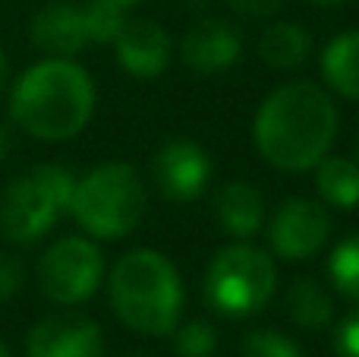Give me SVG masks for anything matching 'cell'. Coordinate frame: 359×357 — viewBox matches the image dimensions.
<instances>
[{
    "mask_svg": "<svg viewBox=\"0 0 359 357\" xmlns=\"http://www.w3.org/2000/svg\"><path fill=\"white\" fill-rule=\"evenodd\" d=\"M255 149L280 171H309L337 136V108L316 82H287L262 101L252 124Z\"/></svg>",
    "mask_w": 359,
    "mask_h": 357,
    "instance_id": "6da1fadb",
    "label": "cell"
},
{
    "mask_svg": "<svg viewBox=\"0 0 359 357\" xmlns=\"http://www.w3.org/2000/svg\"><path fill=\"white\" fill-rule=\"evenodd\" d=\"M10 114L25 133L44 143L73 139L95 114V82L69 57H48L19 76Z\"/></svg>",
    "mask_w": 359,
    "mask_h": 357,
    "instance_id": "7a4b0ae2",
    "label": "cell"
},
{
    "mask_svg": "<svg viewBox=\"0 0 359 357\" xmlns=\"http://www.w3.org/2000/svg\"><path fill=\"white\" fill-rule=\"evenodd\" d=\"M111 304L133 332H174L183 310V285L174 263L149 247L123 253L111 272Z\"/></svg>",
    "mask_w": 359,
    "mask_h": 357,
    "instance_id": "3957f363",
    "label": "cell"
},
{
    "mask_svg": "<svg viewBox=\"0 0 359 357\" xmlns=\"http://www.w3.org/2000/svg\"><path fill=\"white\" fill-rule=\"evenodd\" d=\"M69 212L92 238H126L145 215V187L130 164H101L76 181Z\"/></svg>",
    "mask_w": 359,
    "mask_h": 357,
    "instance_id": "277c9868",
    "label": "cell"
},
{
    "mask_svg": "<svg viewBox=\"0 0 359 357\" xmlns=\"http://www.w3.org/2000/svg\"><path fill=\"white\" fill-rule=\"evenodd\" d=\"M76 177L63 164H41L10 183L0 202V231L16 244H32L57 225L69 209Z\"/></svg>",
    "mask_w": 359,
    "mask_h": 357,
    "instance_id": "5b68a950",
    "label": "cell"
},
{
    "mask_svg": "<svg viewBox=\"0 0 359 357\" xmlns=\"http://www.w3.org/2000/svg\"><path fill=\"white\" fill-rule=\"evenodd\" d=\"M278 288V269L265 250L249 244H230L217 250L205 275V297L224 316H252L271 301Z\"/></svg>",
    "mask_w": 359,
    "mask_h": 357,
    "instance_id": "8992f818",
    "label": "cell"
},
{
    "mask_svg": "<svg viewBox=\"0 0 359 357\" xmlns=\"http://www.w3.org/2000/svg\"><path fill=\"white\" fill-rule=\"evenodd\" d=\"M38 278L41 291L54 304H82L104 278V257L88 238H63L41 257Z\"/></svg>",
    "mask_w": 359,
    "mask_h": 357,
    "instance_id": "52a82bcc",
    "label": "cell"
},
{
    "mask_svg": "<svg viewBox=\"0 0 359 357\" xmlns=\"http://www.w3.org/2000/svg\"><path fill=\"white\" fill-rule=\"evenodd\" d=\"M331 234V219L316 200L293 196L278 209L271 221V247L280 259L299 263L316 257Z\"/></svg>",
    "mask_w": 359,
    "mask_h": 357,
    "instance_id": "ba28073f",
    "label": "cell"
},
{
    "mask_svg": "<svg viewBox=\"0 0 359 357\" xmlns=\"http://www.w3.org/2000/svg\"><path fill=\"white\" fill-rule=\"evenodd\" d=\"M151 174L155 183L168 200L189 202L205 193L211 181V158L198 143L189 139H170L155 152L151 162Z\"/></svg>",
    "mask_w": 359,
    "mask_h": 357,
    "instance_id": "9c48e42d",
    "label": "cell"
},
{
    "mask_svg": "<svg viewBox=\"0 0 359 357\" xmlns=\"http://www.w3.org/2000/svg\"><path fill=\"white\" fill-rule=\"evenodd\" d=\"M29 357H101V329L86 316H48L29 332Z\"/></svg>",
    "mask_w": 359,
    "mask_h": 357,
    "instance_id": "30bf717a",
    "label": "cell"
},
{
    "mask_svg": "<svg viewBox=\"0 0 359 357\" xmlns=\"http://www.w3.org/2000/svg\"><path fill=\"white\" fill-rule=\"evenodd\" d=\"M243 54V38L224 19H198L180 41V57L196 73H221Z\"/></svg>",
    "mask_w": 359,
    "mask_h": 357,
    "instance_id": "8fae6325",
    "label": "cell"
},
{
    "mask_svg": "<svg viewBox=\"0 0 359 357\" xmlns=\"http://www.w3.org/2000/svg\"><path fill=\"white\" fill-rule=\"evenodd\" d=\"M114 44H117L120 67L139 79H155L170 63V38L155 19L126 22L114 38Z\"/></svg>",
    "mask_w": 359,
    "mask_h": 357,
    "instance_id": "7c38bea8",
    "label": "cell"
},
{
    "mask_svg": "<svg viewBox=\"0 0 359 357\" xmlns=\"http://www.w3.org/2000/svg\"><path fill=\"white\" fill-rule=\"evenodd\" d=\"M32 41L50 57H69L79 54L88 44L86 22H82V6L69 0H54L38 16L32 19Z\"/></svg>",
    "mask_w": 359,
    "mask_h": 357,
    "instance_id": "4fadbf2b",
    "label": "cell"
},
{
    "mask_svg": "<svg viewBox=\"0 0 359 357\" xmlns=\"http://www.w3.org/2000/svg\"><path fill=\"white\" fill-rule=\"evenodd\" d=\"M217 221L230 238H255L262 231V221H265V200L255 187L243 181H230L217 190Z\"/></svg>",
    "mask_w": 359,
    "mask_h": 357,
    "instance_id": "5bb4252c",
    "label": "cell"
},
{
    "mask_svg": "<svg viewBox=\"0 0 359 357\" xmlns=\"http://www.w3.org/2000/svg\"><path fill=\"white\" fill-rule=\"evenodd\" d=\"M322 76L337 95L359 101V32H344L325 48Z\"/></svg>",
    "mask_w": 359,
    "mask_h": 357,
    "instance_id": "9a60e30c",
    "label": "cell"
},
{
    "mask_svg": "<svg viewBox=\"0 0 359 357\" xmlns=\"http://www.w3.org/2000/svg\"><path fill=\"white\" fill-rule=\"evenodd\" d=\"M287 313L299 329H325L334 316V301L318 278H293L287 291Z\"/></svg>",
    "mask_w": 359,
    "mask_h": 357,
    "instance_id": "2e32d148",
    "label": "cell"
},
{
    "mask_svg": "<svg viewBox=\"0 0 359 357\" xmlns=\"http://www.w3.org/2000/svg\"><path fill=\"white\" fill-rule=\"evenodd\" d=\"M312 38L299 22H274L265 29L259 41V54L268 67L274 70H293L309 57Z\"/></svg>",
    "mask_w": 359,
    "mask_h": 357,
    "instance_id": "e0dca14e",
    "label": "cell"
},
{
    "mask_svg": "<svg viewBox=\"0 0 359 357\" xmlns=\"http://www.w3.org/2000/svg\"><path fill=\"white\" fill-rule=\"evenodd\" d=\"M318 193L328 206L353 212L359 206V164L350 158H322L318 162Z\"/></svg>",
    "mask_w": 359,
    "mask_h": 357,
    "instance_id": "ac0fdd59",
    "label": "cell"
},
{
    "mask_svg": "<svg viewBox=\"0 0 359 357\" xmlns=\"http://www.w3.org/2000/svg\"><path fill=\"white\" fill-rule=\"evenodd\" d=\"M82 22H86V35L95 44H107L120 35L126 25V6L114 4V0H88L82 6Z\"/></svg>",
    "mask_w": 359,
    "mask_h": 357,
    "instance_id": "d6986e66",
    "label": "cell"
},
{
    "mask_svg": "<svg viewBox=\"0 0 359 357\" xmlns=\"http://www.w3.org/2000/svg\"><path fill=\"white\" fill-rule=\"evenodd\" d=\"M328 272L341 294L359 301V234H350V238H344L341 244L334 247Z\"/></svg>",
    "mask_w": 359,
    "mask_h": 357,
    "instance_id": "ffe728a7",
    "label": "cell"
},
{
    "mask_svg": "<svg viewBox=\"0 0 359 357\" xmlns=\"http://www.w3.org/2000/svg\"><path fill=\"white\" fill-rule=\"evenodd\" d=\"M243 357H303V351L278 329H255L243 342Z\"/></svg>",
    "mask_w": 359,
    "mask_h": 357,
    "instance_id": "44dd1931",
    "label": "cell"
},
{
    "mask_svg": "<svg viewBox=\"0 0 359 357\" xmlns=\"http://www.w3.org/2000/svg\"><path fill=\"white\" fill-rule=\"evenodd\" d=\"M174 348L180 357H211L217 351V332L211 323H202V320L186 323L177 332Z\"/></svg>",
    "mask_w": 359,
    "mask_h": 357,
    "instance_id": "7402d4cb",
    "label": "cell"
},
{
    "mask_svg": "<svg viewBox=\"0 0 359 357\" xmlns=\"http://www.w3.org/2000/svg\"><path fill=\"white\" fill-rule=\"evenodd\" d=\"M25 282V272H22V263L10 253H0V301H10L13 294H19Z\"/></svg>",
    "mask_w": 359,
    "mask_h": 357,
    "instance_id": "603a6c76",
    "label": "cell"
},
{
    "mask_svg": "<svg viewBox=\"0 0 359 357\" xmlns=\"http://www.w3.org/2000/svg\"><path fill=\"white\" fill-rule=\"evenodd\" d=\"M334 348H337V357H359V310H353L341 323V329L334 335Z\"/></svg>",
    "mask_w": 359,
    "mask_h": 357,
    "instance_id": "cb8c5ba5",
    "label": "cell"
},
{
    "mask_svg": "<svg viewBox=\"0 0 359 357\" xmlns=\"http://www.w3.org/2000/svg\"><path fill=\"white\" fill-rule=\"evenodd\" d=\"M230 6L246 19H265V16H274L284 6V0H230Z\"/></svg>",
    "mask_w": 359,
    "mask_h": 357,
    "instance_id": "d4e9b609",
    "label": "cell"
},
{
    "mask_svg": "<svg viewBox=\"0 0 359 357\" xmlns=\"http://www.w3.org/2000/svg\"><path fill=\"white\" fill-rule=\"evenodd\" d=\"M10 143H13V139H10V130H6V126L0 124V162H4L6 152H10Z\"/></svg>",
    "mask_w": 359,
    "mask_h": 357,
    "instance_id": "484cf974",
    "label": "cell"
},
{
    "mask_svg": "<svg viewBox=\"0 0 359 357\" xmlns=\"http://www.w3.org/2000/svg\"><path fill=\"white\" fill-rule=\"evenodd\" d=\"M211 0H183V6H192V10H202V6H208Z\"/></svg>",
    "mask_w": 359,
    "mask_h": 357,
    "instance_id": "4316f807",
    "label": "cell"
},
{
    "mask_svg": "<svg viewBox=\"0 0 359 357\" xmlns=\"http://www.w3.org/2000/svg\"><path fill=\"white\" fill-rule=\"evenodd\" d=\"M4 76H6V60H4V51H0V86H4Z\"/></svg>",
    "mask_w": 359,
    "mask_h": 357,
    "instance_id": "83f0119b",
    "label": "cell"
},
{
    "mask_svg": "<svg viewBox=\"0 0 359 357\" xmlns=\"http://www.w3.org/2000/svg\"><path fill=\"white\" fill-rule=\"evenodd\" d=\"M312 4H325V6H328V4H341V0H312Z\"/></svg>",
    "mask_w": 359,
    "mask_h": 357,
    "instance_id": "f1b7e54d",
    "label": "cell"
},
{
    "mask_svg": "<svg viewBox=\"0 0 359 357\" xmlns=\"http://www.w3.org/2000/svg\"><path fill=\"white\" fill-rule=\"evenodd\" d=\"M0 357H10V351H6V345L0 342Z\"/></svg>",
    "mask_w": 359,
    "mask_h": 357,
    "instance_id": "f546056e",
    "label": "cell"
},
{
    "mask_svg": "<svg viewBox=\"0 0 359 357\" xmlns=\"http://www.w3.org/2000/svg\"><path fill=\"white\" fill-rule=\"evenodd\" d=\"M114 4H123V6H130V4H136V0H114Z\"/></svg>",
    "mask_w": 359,
    "mask_h": 357,
    "instance_id": "4dcf8cb0",
    "label": "cell"
},
{
    "mask_svg": "<svg viewBox=\"0 0 359 357\" xmlns=\"http://www.w3.org/2000/svg\"><path fill=\"white\" fill-rule=\"evenodd\" d=\"M130 357H142V354H130Z\"/></svg>",
    "mask_w": 359,
    "mask_h": 357,
    "instance_id": "1f68e13d",
    "label": "cell"
},
{
    "mask_svg": "<svg viewBox=\"0 0 359 357\" xmlns=\"http://www.w3.org/2000/svg\"><path fill=\"white\" fill-rule=\"evenodd\" d=\"M356 149H359V139H356Z\"/></svg>",
    "mask_w": 359,
    "mask_h": 357,
    "instance_id": "d6a6232c",
    "label": "cell"
}]
</instances>
